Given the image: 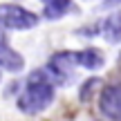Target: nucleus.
Here are the masks:
<instances>
[{"label": "nucleus", "mask_w": 121, "mask_h": 121, "mask_svg": "<svg viewBox=\"0 0 121 121\" xmlns=\"http://www.w3.org/2000/svg\"><path fill=\"white\" fill-rule=\"evenodd\" d=\"M56 81L49 74V69H38L29 76L25 90L18 96V108L25 114H40L43 110H47L52 105L54 96H56V90H54Z\"/></svg>", "instance_id": "nucleus-1"}, {"label": "nucleus", "mask_w": 121, "mask_h": 121, "mask_svg": "<svg viewBox=\"0 0 121 121\" xmlns=\"http://www.w3.org/2000/svg\"><path fill=\"white\" fill-rule=\"evenodd\" d=\"M25 67V58L20 52L9 47L7 45H0V69H7V72H20Z\"/></svg>", "instance_id": "nucleus-5"}, {"label": "nucleus", "mask_w": 121, "mask_h": 121, "mask_svg": "<svg viewBox=\"0 0 121 121\" xmlns=\"http://www.w3.org/2000/svg\"><path fill=\"white\" fill-rule=\"evenodd\" d=\"M99 29H101V36H103L108 43L117 45L121 43V13L119 11H112L99 22Z\"/></svg>", "instance_id": "nucleus-4"}, {"label": "nucleus", "mask_w": 121, "mask_h": 121, "mask_svg": "<svg viewBox=\"0 0 121 121\" xmlns=\"http://www.w3.org/2000/svg\"><path fill=\"white\" fill-rule=\"evenodd\" d=\"M69 11H74V2L72 0H52V2H47L45 9H43L47 20H58V18L67 16Z\"/></svg>", "instance_id": "nucleus-7"}, {"label": "nucleus", "mask_w": 121, "mask_h": 121, "mask_svg": "<svg viewBox=\"0 0 121 121\" xmlns=\"http://www.w3.org/2000/svg\"><path fill=\"white\" fill-rule=\"evenodd\" d=\"M105 7H114V4H121V0H103Z\"/></svg>", "instance_id": "nucleus-10"}, {"label": "nucleus", "mask_w": 121, "mask_h": 121, "mask_svg": "<svg viewBox=\"0 0 121 121\" xmlns=\"http://www.w3.org/2000/svg\"><path fill=\"white\" fill-rule=\"evenodd\" d=\"M43 2H45V4H47V2H52V0H43Z\"/></svg>", "instance_id": "nucleus-11"}, {"label": "nucleus", "mask_w": 121, "mask_h": 121, "mask_svg": "<svg viewBox=\"0 0 121 121\" xmlns=\"http://www.w3.org/2000/svg\"><path fill=\"white\" fill-rule=\"evenodd\" d=\"M99 83H101L99 78H90V81H85V83H83V87H81V99H83V101L90 99L92 92H94V87L99 85Z\"/></svg>", "instance_id": "nucleus-8"}, {"label": "nucleus", "mask_w": 121, "mask_h": 121, "mask_svg": "<svg viewBox=\"0 0 121 121\" xmlns=\"http://www.w3.org/2000/svg\"><path fill=\"white\" fill-rule=\"evenodd\" d=\"M0 45H7V31L2 25H0Z\"/></svg>", "instance_id": "nucleus-9"}, {"label": "nucleus", "mask_w": 121, "mask_h": 121, "mask_svg": "<svg viewBox=\"0 0 121 121\" xmlns=\"http://www.w3.org/2000/svg\"><path fill=\"white\" fill-rule=\"evenodd\" d=\"M76 63H78V67H85V69H99V67H103L105 56L96 47H85L76 52Z\"/></svg>", "instance_id": "nucleus-6"}, {"label": "nucleus", "mask_w": 121, "mask_h": 121, "mask_svg": "<svg viewBox=\"0 0 121 121\" xmlns=\"http://www.w3.org/2000/svg\"><path fill=\"white\" fill-rule=\"evenodd\" d=\"M0 25L4 29L22 31V29H31V27L38 25V16L29 9L20 7V4L4 2V4H0Z\"/></svg>", "instance_id": "nucleus-2"}, {"label": "nucleus", "mask_w": 121, "mask_h": 121, "mask_svg": "<svg viewBox=\"0 0 121 121\" xmlns=\"http://www.w3.org/2000/svg\"><path fill=\"white\" fill-rule=\"evenodd\" d=\"M99 110L105 119L110 121H121V83L103 87L99 96Z\"/></svg>", "instance_id": "nucleus-3"}]
</instances>
